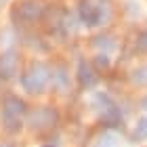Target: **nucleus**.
Returning a JSON list of instances; mask_svg holds the SVG:
<instances>
[{
	"label": "nucleus",
	"instance_id": "obj_1",
	"mask_svg": "<svg viewBox=\"0 0 147 147\" xmlns=\"http://www.w3.org/2000/svg\"><path fill=\"white\" fill-rule=\"evenodd\" d=\"M19 113H21V101L17 99H9L4 109V122L9 130H17V122H19Z\"/></svg>",
	"mask_w": 147,
	"mask_h": 147
},
{
	"label": "nucleus",
	"instance_id": "obj_2",
	"mask_svg": "<svg viewBox=\"0 0 147 147\" xmlns=\"http://www.w3.org/2000/svg\"><path fill=\"white\" fill-rule=\"evenodd\" d=\"M135 139H139V141H143V139H147V118H141L135 128Z\"/></svg>",
	"mask_w": 147,
	"mask_h": 147
},
{
	"label": "nucleus",
	"instance_id": "obj_3",
	"mask_svg": "<svg viewBox=\"0 0 147 147\" xmlns=\"http://www.w3.org/2000/svg\"><path fill=\"white\" fill-rule=\"evenodd\" d=\"M0 147H9V145H0Z\"/></svg>",
	"mask_w": 147,
	"mask_h": 147
},
{
	"label": "nucleus",
	"instance_id": "obj_4",
	"mask_svg": "<svg viewBox=\"0 0 147 147\" xmlns=\"http://www.w3.org/2000/svg\"><path fill=\"white\" fill-rule=\"evenodd\" d=\"M44 147H53V145H44Z\"/></svg>",
	"mask_w": 147,
	"mask_h": 147
}]
</instances>
